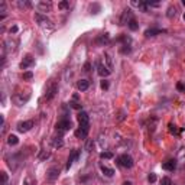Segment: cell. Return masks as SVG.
<instances>
[{
    "label": "cell",
    "mask_w": 185,
    "mask_h": 185,
    "mask_svg": "<svg viewBox=\"0 0 185 185\" xmlns=\"http://www.w3.org/2000/svg\"><path fill=\"white\" fill-rule=\"evenodd\" d=\"M34 127V120H25V121H19L16 124V129L20 133H26Z\"/></svg>",
    "instance_id": "cell-3"
},
{
    "label": "cell",
    "mask_w": 185,
    "mask_h": 185,
    "mask_svg": "<svg viewBox=\"0 0 185 185\" xmlns=\"http://www.w3.org/2000/svg\"><path fill=\"white\" fill-rule=\"evenodd\" d=\"M109 42V34H103L97 38V44L99 45H103V44H107Z\"/></svg>",
    "instance_id": "cell-22"
},
{
    "label": "cell",
    "mask_w": 185,
    "mask_h": 185,
    "mask_svg": "<svg viewBox=\"0 0 185 185\" xmlns=\"http://www.w3.org/2000/svg\"><path fill=\"white\" fill-rule=\"evenodd\" d=\"M93 148H94V140H93V139H88L87 143H85V151L91 152L93 151Z\"/></svg>",
    "instance_id": "cell-25"
},
{
    "label": "cell",
    "mask_w": 185,
    "mask_h": 185,
    "mask_svg": "<svg viewBox=\"0 0 185 185\" xmlns=\"http://www.w3.org/2000/svg\"><path fill=\"white\" fill-rule=\"evenodd\" d=\"M127 26H129V29H130V31H133V32L139 29V25H137V22L135 20V17H133V19H132V20L127 23Z\"/></svg>",
    "instance_id": "cell-24"
},
{
    "label": "cell",
    "mask_w": 185,
    "mask_h": 185,
    "mask_svg": "<svg viewBox=\"0 0 185 185\" xmlns=\"http://www.w3.org/2000/svg\"><path fill=\"white\" fill-rule=\"evenodd\" d=\"M56 93H58V84H56V83H51V84L48 85V88H46L45 99H46V100H52V99L56 96Z\"/></svg>",
    "instance_id": "cell-5"
},
{
    "label": "cell",
    "mask_w": 185,
    "mask_h": 185,
    "mask_svg": "<svg viewBox=\"0 0 185 185\" xmlns=\"http://www.w3.org/2000/svg\"><path fill=\"white\" fill-rule=\"evenodd\" d=\"M35 20H36V23L42 28V29H49L52 31L54 29V25H52V22H51L49 19L46 17V15H44V13H39V12H36L35 13Z\"/></svg>",
    "instance_id": "cell-1"
},
{
    "label": "cell",
    "mask_w": 185,
    "mask_h": 185,
    "mask_svg": "<svg viewBox=\"0 0 185 185\" xmlns=\"http://www.w3.org/2000/svg\"><path fill=\"white\" fill-rule=\"evenodd\" d=\"M100 158L101 159H111V158H113V153H111V152H101Z\"/></svg>",
    "instance_id": "cell-29"
},
{
    "label": "cell",
    "mask_w": 185,
    "mask_h": 185,
    "mask_svg": "<svg viewBox=\"0 0 185 185\" xmlns=\"http://www.w3.org/2000/svg\"><path fill=\"white\" fill-rule=\"evenodd\" d=\"M71 120L69 119H67V117H64V119H61L58 123H56V130H59V132H67V130H69L71 129Z\"/></svg>",
    "instance_id": "cell-4"
},
{
    "label": "cell",
    "mask_w": 185,
    "mask_h": 185,
    "mask_svg": "<svg viewBox=\"0 0 185 185\" xmlns=\"http://www.w3.org/2000/svg\"><path fill=\"white\" fill-rule=\"evenodd\" d=\"M133 19V13L130 9H126L123 13H121V17H120V25H127L130 20Z\"/></svg>",
    "instance_id": "cell-8"
},
{
    "label": "cell",
    "mask_w": 185,
    "mask_h": 185,
    "mask_svg": "<svg viewBox=\"0 0 185 185\" xmlns=\"http://www.w3.org/2000/svg\"><path fill=\"white\" fill-rule=\"evenodd\" d=\"M162 185H171V179H169L168 176H164V178H162Z\"/></svg>",
    "instance_id": "cell-36"
},
{
    "label": "cell",
    "mask_w": 185,
    "mask_h": 185,
    "mask_svg": "<svg viewBox=\"0 0 185 185\" xmlns=\"http://www.w3.org/2000/svg\"><path fill=\"white\" fill-rule=\"evenodd\" d=\"M17 31H19V29H17V26L15 25V26H12V28H10V31H9V32H10V34H16Z\"/></svg>",
    "instance_id": "cell-42"
},
{
    "label": "cell",
    "mask_w": 185,
    "mask_h": 185,
    "mask_svg": "<svg viewBox=\"0 0 185 185\" xmlns=\"http://www.w3.org/2000/svg\"><path fill=\"white\" fill-rule=\"evenodd\" d=\"M121 185H132V182H130V181H124Z\"/></svg>",
    "instance_id": "cell-44"
},
{
    "label": "cell",
    "mask_w": 185,
    "mask_h": 185,
    "mask_svg": "<svg viewBox=\"0 0 185 185\" xmlns=\"http://www.w3.org/2000/svg\"><path fill=\"white\" fill-rule=\"evenodd\" d=\"M77 117H78L80 124H90V116H88V113H85V111H80Z\"/></svg>",
    "instance_id": "cell-14"
},
{
    "label": "cell",
    "mask_w": 185,
    "mask_h": 185,
    "mask_svg": "<svg viewBox=\"0 0 185 185\" xmlns=\"http://www.w3.org/2000/svg\"><path fill=\"white\" fill-rule=\"evenodd\" d=\"M49 156H51V152L49 151H42V153L39 155V161H46Z\"/></svg>",
    "instance_id": "cell-26"
},
{
    "label": "cell",
    "mask_w": 185,
    "mask_h": 185,
    "mask_svg": "<svg viewBox=\"0 0 185 185\" xmlns=\"http://www.w3.org/2000/svg\"><path fill=\"white\" fill-rule=\"evenodd\" d=\"M17 143H19V139H17L16 135H10L7 137V145H10V146H16Z\"/></svg>",
    "instance_id": "cell-20"
},
{
    "label": "cell",
    "mask_w": 185,
    "mask_h": 185,
    "mask_svg": "<svg viewBox=\"0 0 185 185\" xmlns=\"http://www.w3.org/2000/svg\"><path fill=\"white\" fill-rule=\"evenodd\" d=\"M184 156H185V146H182V148H181V151H179V158L182 159Z\"/></svg>",
    "instance_id": "cell-41"
},
{
    "label": "cell",
    "mask_w": 185,
    "mask_h": 185,
    "mask_svg": "<svg viewBox=\"0 0 185 185\" xmlns=\"http://www.w3.org/2000/svg\"><path fill=\"white\" fill-rule=\"evenodd\" d=\"M22 77H23V80H31V78L34 77V74H32L31 71H28V72H23V75H22Z\"/></svg>",
    "instance_id": "cell-32"
},
{
    "label": "cell",
    "mask_w": 185,
    "mask_h": 185,
    "mask_svg": "<svg viewBox=\"0 0 185 185\" xmlns=\"http://www.w3.org/2000/svg\"><path fill=\"white\" fill-rule=\"evenodd\" d=\"M162 168L165 169V171H174V169L176 168V161L175 159H168L166 162L162 164Z\"/></svg>",
    "instance_id": "cell-13"
},
{
    "label": "cell",
    "mask_w": 185,
    "mask_h": 185,
    "mask_svg": "<svg viewBox=\"0 0 185 185\" xmlns=\"http://www.w3.org/2000/svg\"><path fill=\"white\" fill-rule=\"evenodd\" d=\"M166 31L164 29H155V28H149L145 31V36L146 38H151V36H156V35H161V34H165Z\"/></svg>",
    "instance_id": "cell-12"
},
{
    "label": "cell",
    "mask_w": 185,
    "mask_h": 185,
    "mask_svg": "<svg viewBox=\"0 0 185 185\" xmlns=\"http://www.w3.org/2000/svg\"><path fill=\"white\" fill-rule=\"evenodd\" d=\"M77 87H78L80 91H85V90H88V87H90V81H88V80H80Z\"/></svg>",
    "instance_id": "cell-17"
},
{
    "label": "cell",
    "mask_w": 185,
    "mask_h": 185,
    "mask_svg": "<svg viewBox=\"0 0 185 185\" xmlns=\"http://www.w3.org/2000/svg\"><path fill=\"white\" fill-rule=\"evenodd\" d=\"M23 185H36V179H35V176L28 175V176L23 179Z\"/></svg>",
    "instance_id": "cell-21"
},
{
    "label": "cell",
    "mask_w": 185,
    "mask_h": 185,
    "mask_svg": "<svg viewBox=\"0 0 185 185\" xmlns=\"http://www.w3.org/2000/svg\"><path fill=\"white\" fill-rule=\"evenodd\" d=\"M69 107H72V109H75V110H81V103H78V101H71V103H69Z\"/></svg>",
    "instance_id": "cell-30"
},
{
    "label": "cell",
    "mask_w": 185,
    "mask_h": 185,
    "mask_svg": "<svg viewBox=\"0 0 185 185\" xmlns=\"http://www.w3.org/2000/svg\"><path fill=\"white\" fill-rule=\"evenodd\" d=\"M184 20H185V13H184Z\"/></svg>",
    "instance_id": "cell-45"
},
{
    "label": "cell",
    "mask_w": 185,
    "mask_h": 185,
    "mask_svg": "<svg viewBox=\"0 0 185 185\" xmlns=\"http://www.w3.org/2000/svg\"><path fill=\"white\" fill-rule=\"evenodd\" d=\"M90 68H91V64H90V62H85L84 64V71L85 72H90Z\"/></svg>",
    "instance_id": "cell-39"
},
{
    "label": "cell",
    "mask_w": 185,
    "mask_h": 185,
    "mask_svg": "<svg viewBox=\"0 0 185 185\" xmlns=\"http://www.w3.org/2000/svg\"><path fill=\"white\" fill-rule=\"evenodd\" d=\"M58 176H59V169L56 168V166H52V168L48 169V172H46V178L49 179V181H56L58 179Z\"/></svg>",
    "instance_id": "cell-9"
},
{
    "label": "cell",
    "mask_w": 185,
    "mask_h": 185,
    "mask_svg": "<svg viewBox=\"0 0 185 185\" xmlns=\"http://www.w3.org/2000/svg\"><path fill=\"white\" fill-rule=\"evenodd\" d=\"M166 15H168V17L176 16V7H175V6H171L168 9V13H166Z\"/></svg>",
    "instance_id": "cell-28"
},
{
    "label": "cell",
    "mask_w": 185,
    "mask_h": 185,
    "mask_svg": "<svg viewBox=\"0 0 185 185\" xmlns=\"http://www.w3.org/2000/svg\"><path fill=\"white\" fill-rule=\"evenodd\" d=\"M58 7H59V9H68V7H69V3H68V1H61V3L58 4Z\"/></svg>",
    "instance_id": "cell-33"
},
{
    "label": "cell",
    "mask_w": 185,
    "mask_h": 185,
    "mask_svg": "<svg viewBox=\"0 0 185 185\" xmlns=\"http://www.w3.org/2000/svg\"><path fill=\"white\" fill-rule=\"evenodd\" d=\"M72 101H78V94H74V96H72Z\"/></svg>",
    "instance_id": "cell-43"
},
{
    "label": "cell",
    "mask_w": 185,
    "mask_h": 185,
    "mask_svg": "<svg viewBox=\"0 0 185 185\" xmlns=\"http://www.w3.org/2000/svg\"><path fill=\"white\" fill-rule=\"evenodd\" d=\"M148 181H149L151 184L156 182V175H155V174H149V176H148Z\"/></svg>",
    "instance_id": "cell-34"
},
{
    "label": "cell",
    "mask_w": 185,
    "mask_h": 185,
    "mask_svg": "<svg viewBox=\"0 0 185 185\" xmlns=\"http://www.w3.org/2000/svg\"><path fill=\"white\" fill-rule=\"evenodd\" d=\"M90 132V124H80V127L75 130V137L78 139H85Z\"/></svg>",
    "instance_id": "cell-6"
},
{
    "label": "cell",
    "mask_w": 185,
    "mask_h": 185,
    "mask_svg": "<svg viewBox=\"0 0 185 185\" xmlns=\"http://www.w3.org/2000/svg\"><path fill=\"white\" fill-rule=\"evenodd\" d=\"M130 49H132V48H130V45L124 44V45L120 48V52H121V54H129V52H130Z\"/></svg>",
    "instance_id": "cell-31"
},
{
    "label": "cell",
    "mask_w": 185,
    "mask_h": 185,
    "mask_svg": "<svg viewBox=\"0 0 185 185\" xmlns=\"http://www.w3.org/2000/svg\"><path fill=\"white\" fill-rule=\"evenodd\" d=\"M29 100V97H26V99H23V96H20V94H16V96H13V103L16 104V106H23L26 101Z\"/></svg>",
    "instance_id": "cell-15"
},
{
    "label": "cell",
    "mask_w": 185,
    "mask_h": 185,
    "mask_svg": "<svg viewBox=\"0 0 185 185\" xmlns=\"http://www.w3.org/2000/svg\"><path fill=\"white\" fill-rule=\"evenodd\" d=\"M176 88H178L179 91H185V85L182 84V83H178V84H176Z\"/></svg>",
    "instance_id": "cell-38"
},
{
    "label": "cell",
    "mask_w": 185,
    "mask_h": 185,
    "mask_svg": "<svg viewBox=\"0 0 185 185\" xmlns=\"http://www.w3.org/2000/svg\"><path fill=\"white\" fill-rule=\"evenodd\" d=\"M4 10H6V3L0 1V12H4Z\"/></svg>",
    "instance_id": "cell-40"
},
{
    "label": "cell",
    "mask_w": 185,
    "mask_h": 185,
    "mask_svg": "<svg viewBox=\"0 0 185 185\" xmlns=\"http://www.w3.org/2000/svg\"><path fill=\"white\" fill-rule=\"evenodd\" d=\"M0 176H1V181H0V185H6V184H7V179H9L7 174H6V172H0Z\"/></svg>",
    "instance_id": "cell-27"
},
{
    "label": "cell",
    "mask_w": 185,
    "mask_h": 185,
    "mask_svg": "<svg viewBox=\"0 0 185 185\" xmlns=\"http://www.w3.org/2000/svg\"><path fill=\"white\" fill-rule=\"evenodd\" d=\"M117 164L120 166H123V168H127L130 169L133 165H135V162H133V158L130 156V155H127V153H123V155H120L117 156Z\"/></svg>",
    "instance_id": "cell-2"
},
{
    "label": "cell",
    "mask_w": 185,
    "mask_h": 185,
    "mask_svg": "<svg viewBox=\"0 0 185 185\" xmlns=\"http://www.w3.org/2000/svg\"><path fill=\"white\" fill-rule=\"evenodd\" d=\"M97 72H99L100 77H109L111 71L109 69V67H106L103 62H99V64H97Z\"/></svg>",
    "instance_id": "cell-10"
},
{
    "label": "cell",
    "mask_w": 185,
    "mask_h": 185,
    "mask_svg": "<svg viewBox=\"0 0 185 185\" xmlns=\"http://www.w3.org/2000/svg\"><path fill=\"white\" fill-rule=\"evenodd\" d=\"M78 156H80V151H78V149H74V151L71 152L69 158H68V162H67V166H65V168H67V169L71 168L72 162H74V161H77V159H78Z\"/></svg>",
    "instance_id": "cell-11"
},
{
    "label": "cell",
    "mask_w": 185,
    "mask_h": 185,
    "mask_svg": "<svg viewBox=\"0 0 185 185\" xmlns=\"http://www.w3.org/2000/svg\"><path fill=\"white\" fill-rule=\"evenodd\" d=\"M100 169H101V172H103L106 176H109V178H111V176L114 175V169L109 168V166H106V165H103V164L100 165Z\"/></svg>",
    "instance_id": "cell-16"
},
{
    "label": "cell",
    "mask_w": 185,
    "mask_h": 185,
    "mask_svg": "<svg viewBox=\"0 0 185 185\" xmlns=\"http://www.w3.org/2000/svg\"><path fill=\"white\" fill-rule=\"evenodd\" d=\"M38 9H39L41 12H46V10H49V9H51V3H46V1H39V3H38Z\"/></svg>",
    "instance_id": "cell-19"
},
{
    "label": "cell",
    "mask_w": 185,
    "mask_h": 185,
    "mask_svg": "<svg viewBox=\"0 0 185 185\" xmlns=\"http://www.w3.org/2000/svg\"><path fill=\"white\" fill-rule=\"evenodd\" d=\"M104 58H106V61H107V67H109V69L111 71V69H113V59H111V55H110L109 52H106V54H104Z\"/></svg>",
    "instance_id": "cell-23"
},
{
    "label": "cell",
    "mask_w": 185,
    "mask_h": 185,
    "mask_svg": "<svg viewBox=\"0 0 185 185\" xmlns=\"http://www.w3.org/2000/svg\"><path fill=\"white\" fill-rule=\"evenodd\" d=\"M169 130H171V133H178L176 126H174V124H169Z\"/></svg>",
    "instance_id": "cell-37"
},
{
    "label": "cell",
    "mask_w": 185,
    "mask_h": 185,
    "mask_svg": "<svg viewBox=\"0 0 185 185\" xmlns=\"http://www.w3.org/2000/svg\"><path fill=\"white\" fill-rule=\"evenodd\" d=\"M100 85H101V88H103V90H107V88H109V81H107V80H103Z\"/></svg>",
    "instance_id": "cell-35"
},
{
    "label": "cell",
    "mask_w": 185,
    "mask_h": 185,
    "mask_svg": "<svg viewBox=\"0 0 185 185\" xmlns=\"http://www.w3.org/2000/svg\"><path fill=\"white\" fill-rule=\"evenodd\" d=\"M52 146H54L55 149L62 148V146H64V140H62V137H54V139H52Z\"/></svg>",
    "instance_id": "cell-18"
},
{
    "label": "cell",
    "mask_w": 185,
    "mask_h": 185,
    "mask_svg": "<svg viewBox=\"0 0 185 185\" xmlns=\"http://www.w3.org/2000/svg\"><path fill=\"white\" fill-rule=\"evenodd\" d=\"M34 64H35V58L31 54H28V55H25L23 61L20 62V68H22V69H28L29 67H32Z\"/></svg>",
    "instance_id": "cell-7"
}]
</instances>
